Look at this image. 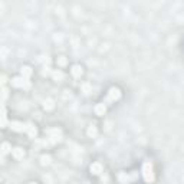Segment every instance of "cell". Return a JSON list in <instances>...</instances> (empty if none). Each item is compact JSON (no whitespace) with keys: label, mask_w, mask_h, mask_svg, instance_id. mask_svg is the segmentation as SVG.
Wrapping results in <instances>:
<instances>
[{"label":"cell","mask_w":184,"mask_h":184,"mask_svg":"<svg viewBox=\"0 0 184 184\" xmlns=\"http://www.w3.org/2000/svg\"><path fill=\"white\" fill-rule=\"evenodd\" d=\"M7 125V118H6V110H5V105L2 106V127L5 128Z\"/></svg>","instance_id":"16"},{"label":"cell","mask_w":184,"mask_h":184,"mask_svg":"<svg viewBox=\"0 0 184 184\" xmlns=\"http://www.w3.org/2000/svg\"><path fill=\"white\" fill-rule=\"evenodd\" d=\"M50 161H52V158H50V155H48V154H45V155H42L40 157V164L42 166H49L50 164Z\"/></svg>","instance_id":"13"},{"label":"cell","mask_w":184,"mask_h":184,"mask_svg":"<svg viewBox=\"0 0 184 184\" xmlns=\"http://www.w3.org/2000/svg\"><path fill=\"white\" fill-rule=\"evenodd\" d=\"M70 72H72V75H74V78H81V76H82V74H83L82 66L74 65V66H72V69H70Z\"/></svg>","instance_id":"10"},{"label":"cell","mask_w":184,"mask_h":184,"mask_svg":"<svg viewBox=\"0 0 184 184\" xmlns=\"http://www.w3.org/2000/svg\"><path fill=\"white\" fill-rule=\"evenodd\" d=\"M12 85L14 88H22V89H29L32 86L30 85V81L26 78H23V76H16V78L12 79Z\"/></svg>","instance_id":"3"},{"label":"cell","mask_w":184,"mask_h":184,"mask_svg":"<svg viewBox=\"0 0 184 184\" xmlns=\"http://www.w3.org/2000/svg\"><path fill=\"white\" fill-rule=\"evenodd\" d=\"M52 78H53V81H62V79H63V72H62V70H53L52 74Z\"/></svg>","instance_id":"12"},{"label":"cell","mask_w":184,"mask_h":184,"mask_svg":"<svg viewBox=\"0 0 184 184\" xmlns=\"http://www.w3.org/2000/svg\"><path fill=\"white\" fill-rule=\"evenodd\" d=\"M26 134L30 137V138H36V135H38V130H36V127L33 125V124L27 122V131H26Z\"/></svg>","instance_id":"8"},{"label":"cell","mask_w":184,"mask_h":184,"mask_svg":"<svg viewBox=\"0 0 184 184\" xmlns=\"http://www.w3.org/2000/svg\"><path fill=\"white\" fill-rule=\"evenodd\" d=\"M81 89H82L83 91V94H89V92H91V85H89V83H82V85H81Z\"/></svg>","instance_id":"18"},{"label":"cell","mask_w":184,"mask_h":184,"mask_svg":"<svg viewBox=\"0 0 184 184\" xmlns=\"http://www.w3.org/2000/svg\"><path fill=\"white\" fill-rule=\"evenodd\" d=\"M12 154H13V157L16 160H20V158L25 157V150L20 148V147H16V148L12 150Z\"/></svg>","instance_id":"9"},{"label":"cell","mask_w":184,"mask_h":184,"mask_svg":"<svg viewBox=\"0 0 184 184\" xmlns=\"http://www.w3.org/2000/svg\"><path fill=\"white\" fill-rule=\"evenodd\" d=\"M43 106H45V110L50 111V110H53V108H55V104H53V101L50 99V98H48V99H45Z\"/></svg>","instance_id":"14"},{"label":"cell","mask_w":184,"mask_h":184,"mask_svg":"<svg viewBox=\"0 0 184 184\" xmlns=\"http://www.w3.org/2000/svg\"><path fill=\"white\" fill-rule=\"evenodd\" d=\"M119 98H121V91H119L118 88H111L110 91H108V94H106V98L104 99V104L108 106L111 102L118 101Z\"/></svg>","instance_id":"2"},{"label":"cell","mask_w":184,"mask_h":184,"mask_svg":"<svg viewBox=\"0 0 184 184\" xmlns=\"http://www.w3.org/2000/svg\"><path fill=\"white\" fill-rule=\"evenodd\" d=\"M89 170H91V173H92L94 175H99V174H102V171H104V167H102L101 162H94V164H91Z\"/></svg>","instance_id":"6"},{"label":"cell","mask_w":184,"mask_h":184,"mask_svg":"<svg viewBox=\"0 0 184 184\" xmlns=\"http://www.w3.org/2000/svg\"><path fill=\"white\" fill-rule=\"evenodd\" d=\"M6 97H7V91H6V89H3V101L6 99Z\"/></svg>","instance_id":"20"},{"label":"cell","mask_w":184,"mask_h":184,"mask_svg":"<svg viewBox=\"0 0 184 184\" xmlns=\"http://www.w3.org/2000/svg\"><path fill=\"white\" fill-rule=\"evenodd\" d=\"M32 75V68L30 66H22L20 68V76H23V78L29 79Z\"/></svg>","instance_id":"11"},{"label":"cell","mask_w":184,"mask_h":184,"mask_svg":"<svg viewBox=\"0 0 184 184\" xmlns=\"http://www.w3.org/2000/svg\"><path fill=\"white\" fill-rule=\"evenodd\" d=\"M142 178L147 183H153L155 175H154V168H153V162L151 161H145L142 164Z\"/></svg>","instance_id":"1"},{"label":"cell","mask_w":184,"mask_h":184,"mask_svg":"<svg viewBox=\"0 0 184 184\" xmlns=\"http://www.w3.org/2000/svg\"><path fill=\"white\" fill-rule=\"evenodd\" d=\"M97 134H98V130H97V127H95V125H91V127L88 128V135L91 137V138H95V137H97Z\"/></svg>","instance_id":"15"},{"label":"cell","mask_w":184,"mask_h":184,"mask_svg":"<svg viewBox=\"0 0 184 184\" xmlns=\"http://www.w3.org/2000/svg\"><path fill=\"white\" fill-rule=\"evenodd\" d=\"M30 184H36V183H30Z\"/></svg>","instance_id":"21"},{"label":"cell","mask_w":184,"mask_h":184,"mask_svg":"<svg viewBox=\"0 0 184 184\" xmlns=\"http://www.w3.org/2000/svg\"><path fill=\"white\" fill-rule=\"evenodd\" d=\"M58 63L61 66H63V65H66V59L63 56H61V58H58Z\"/></svg>","instance_id":"19"},{"label":"cell","mask_w":184,"mask_h":184,"mask_svg":"<svg viewBox=\"0 0 184 184\" xmlns=\"http://www.w3.org/2000/svg\"><path fill=\"white\" fill-rule=\"evenodd\" d=\"M138 177V173H134V174H127V173H119L118 175V180L121 181V183H131V181H134V180Z\"/></svg>","instance_id":"5"},{"label":"cell","mask_w":184,"mask_h":184,"mask_svg":"<svg viewBox=\"0 0 184 184\" xmlns=\"http://www.w3.org/2000/svg\"><path fill=\"white\" fill-rule=\"evenodd\" d=\"M9 127L16 132H26L27 131V124H23V122H19V121H10L9 122Z\"/></svg>","instance_id":"4"},{"label":"cell","mask_w":184,"mask_h":184,"mask_svg":"<svg viewBox=\"0 0 184 184\" xmlns=\"http://www.w3.org/2000/svg\"><path fill=\"white\" fill-rule=\"evenodd\" d=\"M94 111H95V114L99 115V117H101V115H105V112H106V105L104 104V102H101V104L95 105Z\"/></svg>","instance_id":"7"},{"label":"cell","mask_w":184,"mask_h":184,"mask_svg":"<svg viewBox=\"0 0 184 184\" xmlns=\"http://www.w3.org/2000/svg\"><path fill=\"white\" fill-rule=\"evenodd\" d=\"M9 151H12V147H10L7 142H3V145H2V155H5V154H7Z\"/></svg>","instance_id":"17"}]
</instances>
